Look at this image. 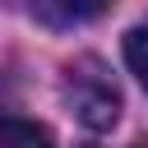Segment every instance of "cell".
Listing matches in <instances>:
<instances>
[{"label": "cell", "instance_id": "obj_1", "mask_svg": "<svg viewBox=\"0 0 148 148\" xmlns=\"http://www.w3.org/2000/svg\"><path fill=\"white\" fill-rule=\"evenodd\" d=\"M60 97H65L69 116H74L83 130H92V134H102V130H111V125L120 120V88L111 83L106 65H102L97 56H79V60L65 69Z\"/></svg>", "mask_w": 148, "mask_h": 148}, {"label": "cell", "instance_id": "obj_2", "mask_svg": "<svg viewBox=\"0 0 148 148\" xmlns=\"http://www.w3.org/2000/svg\"><path fill=\"white\" fill-rule=\"evenodd\" d=\"M106 9H111V0H32L37 23H46V28H56V32H65V28H83V23L102 18Z\"/></svg>", "mask_w": 148, "mask_h": 148}, {"label": "cell", "instance_id": "obj_3", "mask_svg": "<svg viewBox=\"0 0 148 148\" xmlns=\"http://www.w3.org/2000/svg\"><path fill=\"white\" fill-rule=\"evenodd\" d=\"M0 148H51V130L23 116H5L0 120Z\"/></svg>", "mask_w": 148, "mask_h": 148}, {"label": "cell", "instance_id": "obj_4", "mask_svg": "<svg viewBox=\"0 0 148 148\" xmlns=\"http://www.w3.org/2000/svg\"><path fill=\"white\" fill-rule=\"evenodd\" d=\"M120 51H125L130 74H134V79L143 83V92H148V28H130L125 42H120Z\"/></svg>", "mask_w": 148, "mask_h": 148}, {"label": "cell", "instance_id": "obj_5", "mask_svg": "<svg viewBox=\"0 0 148 148\" xmlns=\"http://www.w3.org/2000/svg\"><path fill=\"white\" fill-rule=\"evenodd\" d=\"M139 148H148V143H139Z\"/></svg>", "mask_w": 148, "mask_h": 148}]
</instances>
